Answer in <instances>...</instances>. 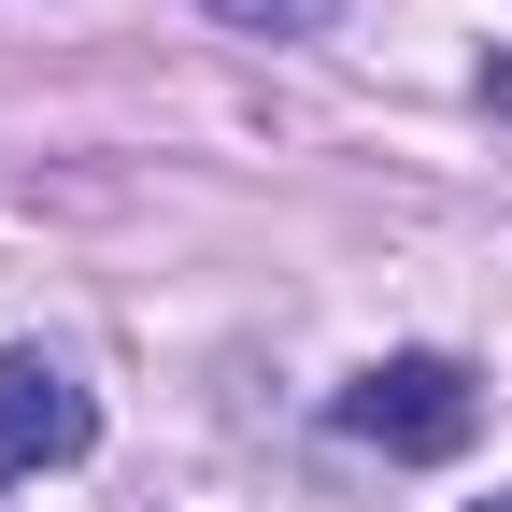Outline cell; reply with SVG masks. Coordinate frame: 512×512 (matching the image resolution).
<instances>
[{
    "label": "cell",
    "instance_id": "obj_3",
    "mask_svg": "<svg viewBox=\"0 0 512 512\" xmlns=\"http://www.w3.org/2000/svg\"><path fill=\"white\" fill-rule=\"evenodd\" d=\"M200 15H228V29H256V43H313L342 0H200Z\"/></svg>",
    "mask_w": 512,
    "mask_h": 512
},
{
    "label": "cell",
    "instance_id": "obj_2",
    "mask_svg": "<svg viewBox=\"0 0 512 512\" xmlns=\"http://www.w3.org/2000/svg\"><path fill=\"white\" fill-rule=\"evenodd\" d=\"M86 441H100V413H86V384H72V370H43V356H15V370H0V484L72 470Z\"/></svg>",
    "mask_w": 512,
    "mask_h": 512
},
{
    "label": "cell",
    "instance_id": "obj_4",
    "mask_svg": "<svg viewBox=\"0 0 512 512\" xmlns=\"http://www.w3.org/2000/svg\"><path fill=\"white\" fill-rule=\"evenodd\" d=\"M484 512H512V498H484Z\"/></svg>",
    "mask_w": 512,
    "mask_h": 512
},
{
    "label": "cell",
    "instance_id": "obj_1",
    "mask_svg": "<svg viewBox=\"0 0 512 512\" xmlns=\"http://www.w3.org/2000/svg\"><path fill=\"white\" fill-rule=\"evenodd\" d=\"M342 427L384 441V456H456V441L484 427V384H470L456 356H384V370L342 384Z\"/></svg>",
    "mask_w": 512,
    "mask_h": 512
}]
</instances>
